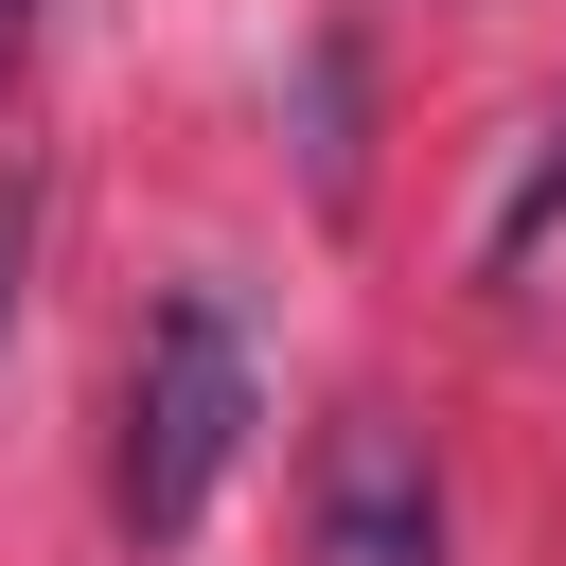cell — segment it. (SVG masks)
I'll return each mask as SVG.
<instances>
[{"mask_svg": "<svg viewBox=\"0 0 566 566\" xmlns=\"http://www.w3.org/2000/svg\"><path fill=\"white\" fill-rule=\"evenodd\" d=\"M35 18H53V0H0V88H18V53H35Z\"/></svg>", "mask_w": 566, "mask_h": 566, "instance_id": "5", "label": "cell"}, {"mask_svg": "<svg viewBox=\"0 0 566 566\" xmlns=\"http://www.w3.org/2000/svg\"><path fill=\"white\" fill-rule=\"evenodd\" d=\"M248 424H265V389H248V318H230V283H177V301L142 318V354H124V460H106L124 531L177 548V531L230 495Z\"/></svg>", "mask_w": 566, "mask_h": 566, "instance_id": "1", "label": "cell"}, {"mask_svg": "<svg viewBox=\"0 0 566 566\" xmlns=\"http://www.w3.org/2000/svg\"><path fill=\"white\" fill-rule=\"evenodd\" d=\"M548 212H566V124H548V142H531V159H513V195H495V230H478V265H495V283H513V265H531V230H548Z\"/></svg>", "mask_w": 566, "mask_h": 566, "instance_id": "3", "label": "cell"}, {"mask_svg": "<svg viewBox=\"0 0 566 566\" xmlns=\"http://www.w3.org/2000/svg\"><path fill=\"white\" fill-rule=\"evenodd\" d=\"M301 566H460V531H442V460H424L389 407H336V424H318Z\"/></svg>", "mask_w": 566, "mask_h": 566, "instance_id": "2", "label": "cell"}, {"mask_svg": "<svg viewBox=\"0 0 566 566\" xmlns=\"http://www.w3.org/2000/svg\"><path fill=\"white\" fill-rule=\"evenodd\" d=\"M18 283H35V177H0V318H18Z\"/></svg>", "mask_w": 566, "mask_h": 566, "instance_id": "4", "label": "cell"}]
</instances>
